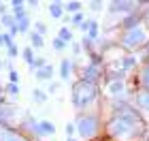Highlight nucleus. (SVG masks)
<instances>
[{
	"mask_svg": "<svg viewBox=\"0 0 149 141\" xmlns=\"http://www.w3.org/2000/svg\"><path fill=\"white\" fill-rule=\"evenodd\" d=\"M111 105H113V116L104 122L107 137H111L115 141H132L143 135L145 126H143V118L136 111V107L128 105L121 98L111 100Z\"/></svg>",
	"mask_w": 149,
	"mask_h": 141,
	"instance_id": "1",
	"label": "nucleus"
},
{
	"mask_svg": "<svg viewBox=\"0 0 149 141\" xmlns=\"http://www.w3.org/2000/svg\"><path fill=\"white\" fill-rule=\"evenodd\" d=\"M98 86L96 83H90V81H83V79H77L70 88V103L72 107L79 111H90V107L98 100Z\"/></svg>",
	"mask_w": 149,
	"mask_h": 141,
	"instance_id": "2",
	"label": "nucleus"
},
{
	"mask_svg": "<svg viewBox=\"0 0 149 141\" xmlns=\"http://www.w3.org/2000/svg\"><path fill=\"white\" fill-rule=\"evenodd\" d=\"M149 43V28L141 22L130 28H121L119 36H117V45L124 47L126 51H136V49H145V45Z\"/></svg>",
	"mask_w": 149,
	"mask_h": 141,
	"instance_id": "3",
	"label": "nucleus"
},
{
	"mask_svg": "<svg viewBox=\"0 0 149 141\" xmlns=\"http://www.w3.org/2000/svg\"><path fill=\"white\" fill-rule=\"evenodd\" d=\"M74 128H77V135L83 141H92L98 137L102 122H100V116L96 111H79L77 118H74Z\"/></svg>",
	"mask_w": 149,
	"mask_h": 141,
	"instance_id": "4",
	"label": "nucleus"
},
{
	"mask_svg": "<svg viewBox=\"0 0 149 141\" xmlns=\"http://www.w3.org/2000/svg\"><path fill=\"white\" fill-rule=\"evenodd\" d=\"M104 73H107L104 64H102V62H98V60H90V62H87L85 66L77 69L79 79H83V81H90V83H96V86H98L100 79L104 77Z\"/></svg>",
	"mask_w": 149,
	"mask_h": 141,
	"instance_id": "5",
	"label": "nucleus"
},
{
	"mask_svg": "<svg viewBox=\"0 0 149 141\" xmlns=\"http://www.w3.org/2000/svg\"><path fill=\"white\" fill-rule=\"evenodd\" d=\"M0 141H34L30 135H26L17 126H4L0 124Z\"/></svg>",
	"mask_w": 149,
	"mask_h": 141,
	"instance_id": "6",
	"label": "nucleus"
},
{
	"mask_svg": "<svg viewBox=\"0 0 149 141\" xmlns=\"http://www.w3.org/2000/svg\"><path fill=\"white\" fill-rule=\"evenodd\" d=\"M107 6H109L111 13H119V15L128 17V15H132V13H136V9H139L141 4H139V2H128V0H124V2H119V0H113V2H109Z\"/></svg>",
	"mask_w": 149,
	"mask_h": 141,
	"instance_id": "7",
	"label": "nucleus"
},
{
	"mask_svg": "<svg viewBox=\"0 0 149 141\" xmlns=\"http://www.w3.org/2000/svg\"><path fill=\"white\" fill-rule=\"evenodd\" d=\"M134 107H136V111L141 113V118L143 120H149V92L147 90H136L134 94Z\"/></svg>",
	"mask_w": 149,
	"mask_h": 141,
	"instance_id": "8",
	"label": "nucleus"
},
{
	"mask_svg": "<svg viewBox=\"0 0 149 141\" xmlns=\"http://www.w3.org/2000/svg\"><path fill=\"white\" fill-rule=\"evenodd\" d=\"M126 92V83L124 79H113V81H107V94L115 100V98H121Z\"/></svg>",
	"mask_w": 149,
	"mask_h": 141,
	"instance_id": "9",
	"label": "nucleus"
},
{
	"mask_svg": "<svg viewBox=\"0 0 149 141\" xmlns=\"http://www.w3.org/2000/svg\"><path fill=\"white\" fill-rule=\"evenodd\" d=\"M74 69H77L74 60L64 58L62 62H60V79H62L64 83H68V81H70V75H72V71H74Z\"/></svg>",
	"mask_w": 149,
	"mask_h": 141,
	"instance_id": "10",
	"label": "nucleus"
},
{
	"mask_svg": "<svg viewBox=\"0 0 149 141\" xmlns=\"http://www.w3.org/2000/svg\"><path fill=\"white\" fill-rule=\"evenodd\" d=\"M51 135H56V124L49 122V120H38L36 122V139L51 137Z\"/></svg>",
	"mask_w": 149,
	"mask_h": 141,
	"instance_id": "11",
	"label": "nucleus"
},
{
	"mask_svg": "<svg viewBox=\"0 0 149 141\" xmlns=\"http://www.w3.org/2000/svg\"><path fill=\"white\" fill-rule=\"evenodd\" d=\"M139 86H141V90L149 92V60L141 66V71H139Z\"/></svg>",
	"mask_w": 149,
	"mask_h": 141,
	"instance_id": "12",
	"label": "nucleus"
},
{
	"mask_svg": "<svg viewBox=\"0 0 149 141\" xmlns=\"http://www.w3.org/2000/svg\"><path fill=\"white\" fill-rule=\"evenodd\" d=\"M30 26H34V24L30 22V15H24V17L17 19V30H19V34H30Z\"/></svg>",
	"mask_w": 149,
	"mask_h": 141,
	"instance_id": "13",
	"label": "nucleus"
},
{
	"mask_svg": "<svg viewBox=\"0 0 149 141\" xmlns=\"http://www.w3.org/2000/svg\"><path fill=\"white\" fill-rule=\"evenodd\" d=\"M49 15L53 17V19H60L64 15V2H49Z\"/></svg>",
	"mask_w": 149,
	"mask_h": 141,
	"instance_id": "14",
	"label": "nucleus"
},
{
	"mask_svg": "<svg viewBox=\"0 0 149 141\" xmlns=\"http://www.w3.org/2000/svg\"><path fill=\"white\" fill-rule=\"evenodd\" d=\"M51 77H53V66L51 64H45L43 69L36 71V79H40V81H49Z\"/></svg>",
	"mask_w": 149,
	"mask_h": 141,
	"instance_id": "15",
	"label": "nucleus"
},
{
	"mask_svg": "<svg viewBox=\"0 0 149 141\" xmlns=\"http://www.w3.org/2000/svg\"><path fill=\"white\" fill-rule=\"evenodd\" d=\"M81 9H83V2H79V0H70V2H64V11L68 13V15L81 13Z\"/></svg>",
	"mask_w": 149,
	"mask_h": 141,
	"instance_id": "16",
	"label": "nucleus"
},
{
	"mask_svg": "<svg viewBox=\"0 0 149 141\" xmlns=\"http://www.w3.org/2000/svg\"><path fill=\"white\" fill-rule=\"evenodd\" d=\"M28 36H30V47H32V49H40V47H45V39L40 34H36L34 30H30Z\"/></svg>",
	"mask_w": 149,
	"mask_h": 141,
	"instance_id": "17",
	"label": "nucleus"
},
{
	"mask_svg": "<svg viewBox=\"0 0 149 141\" xmlns=\"http://www.w3.org/2000/svg\"><path fill=\"white\" fill-rule=\"evenodd\" d=\"M58 39H62L64 43H72V28H68V26H62L58 32Z\"/></svg>",
	"mask_w": 149,
	"mask_h": 141,
	"instance_id": "18",
	"label": "nucleus"
},
{
	"mask_svg": "<svg viewBox=\"0 0 149 141\" xmlns=\"http://www.w3.org/2000/svg\"><path fill=\"white\" fill-rule=\"evenodd\" d=\"M32 100H34L36 105H43L47 100V92L45 90H34V92H32Z\"/></svg>",
	"mask_w": 149,
	"mask_h": 141,
	"instance_id": "19",
	"label": "nucleus"
},
{
	"mask_svg": "<svg viewBox=\"0 0 149 141\" xmlns=\"http://www.w3.org/2000/svg\"><path fill=\"white\" fill-rule=\"evenodd\" d=\"M85 24V15L83 13H74V15H70V26H83Z\"/></svg>",
	"mask_w": 149,
	"mask_h": 141,
	"instance_id": "20",
	"label": "nucleus"
},
{
	"mask_svg": "<svg viewBox=\"0 0 149 141\" xmlns=\"http://www.w3.org/2000/svg\"><path fill=\"white\" fill-rule=\"evenodd\" d=\"M19 90H22V88H19V83H6L4 86V94H9V96H17Z\"/></svg>",
	"mask_w": 149,
	"mask_h": 141,
	"instance_id": "21",
	"label": "nucleus"
},
{
	"mask_svg": "<svg viewBox=\"0 0 149 141\" xmlns=\"http://www.w3.org/2000/svg\"><path fill=\"white\" fill-rule=\"evenodd\" d=\"M22 56H24V60H26L28 64L34 62V49H32V47H24V49H22Z\"/></svg>",
	"mask_w": 149,
	"mask_h": 141,
	"instance_id": "22",
	"label": "nucleus"
},
{
	"mask_svg": "<svg viewBox=\"0 0 149 141\" xmlns=\"http://www.w3.org/2000/svg\"><path fill=\"white\" fill-rule=\"evenodd\" d=\"M34 32H36V34H40V36H45V32H47L45 22H36V24H34Z\"/></svg>",
	"mask_w": 149,
	"mask_h": 141,
	"instance_id": "23",
	"label": "nucleus"
},
{
	"mask_svg": "<svg viewBox=\"0 0 149 141\" xmlns=\"http://www.w3.org/2000/svg\"><path fill=\"white\" fill-rule=\"evenodd\" d=\"M53 49H56V51H64L66 49V43L62 41V39L56 36V39H53Z\"/></svg>",
	"mask_w": 149,
	"mask_h": 141,
	"instance_id": "24",
	"label": "nucleus"
},
{
	"mask_svg": "<svg viewBox=\"0 0 149 141\" xmlns=\"http://www.w3.org/2000/svg\"><path fill=\"white\" fill-rule=\"evenodd\" d=\"M2 45H4V47H11V45H15V43H13V36L9 34V32H2Z\"/></svg>",
	"mask_w": 149,
	"mask_h": 141,
	"instance_id": "25",
	"label": "nucleus"
},
{
	"mask_svg": "<svg viewBox=\"0 0 149 141\" xmlns=\"http://www.w3.org/2000/svg\"><path fill=\"white\" fill-rule=\"evenodd\" d=\"M6 53H9V58H17V56H19V47H17V45L6 47Z\"/></svg>",
	"mask_w": 149,
	"mask_h": 141,
	"instance_id": "26",
	"label": "nucleus"
},
{
	"mask_svg": "<svg viewBox=\"0 0 149 141\" xmlns=\"http://www.w3.org/2000/svg\"><path fill=\"white\" fill-rule=\"evenodd\" d=\"M74 133H77V128H74V122H68V124H66V137L72 139Z\"/></svg>",
	"mask_w": 149,
	"mask_h": 141,
	"instance_id": "27",
	"label": "nucleus"
},
{
	"mask_svg": "<svg viewBox=\"0 0 149 141\" xmlns=\"http://www.w3.org/2000/svg\"><path fill=\"white\" fill-rule=\"evenodd\" d=\"M19 81V73L13 69V71H9V83H17Z\"/></svg>",
	"mask_w": 149,
	"mask_h": 141,
	"instance_id": "28",
	"label": "nucleus"
},
{
	"mask_svg": "<svg viewBox=\"0 0 149 141\" xmlns=\"http://www.w3.org/2000/svg\"><path fill=\"white\" fill-rule=\"evenodd\" d=\"M58 90H60V81H51V83H49V88H47V92H49V94L58 92Z\"/></svg>",
	"mask_w": 149,
	"mask_h": 141,
	"instance_id": "29",
	"label": "nucleus"
},
{
	"mask_svg": "<svg viewBox=\"0 0 149 141\" xmlns=\"http://www.w3.org/2000/svg\"><path fill=\"white\" fill-rule=\"evenodd\" d=\"M87 6H92V11H100L104 6V2H87Z\"/></svg>",
	"mask_w": 149,
	"mask_h": 141,
	"instance_id": "30",
	"label": "nucleus"
},
{
	"mask_svg": "<svg viewBox=\"0 0 149 141\" xmlns=\"http://www.w3.org/2000/svg\"><path fill=\"white\" fill-rule=\"evenodd\" d=\"M70 49H72V53H74V56H79V53H81V45L72 41V43H70Z\"/></svg>",
	"mask_w": 149,
	"mask_h": 141,
	"instance_id": "31",
	"label": "nucleus"
},
{
	"mask_svg": "<svg viewBox=\"0 0 149 141\" xmlns=\"http://www.w3.org/2000/svg\"><path fill=\"white\" fill-rule=\"evenodd\" d=\"M143 24H145L147 28H149V4H147V9L143 11Z\"/></svg>",
	"mask_w": 149,
	"mask_h": 141,
	"instance_id": "32",
	"label": "nucleus"
},
{
	"mask_svg": "<svg viewBox=\"0 0 149 141\" xmlns=\"http://www.w3.org/2000/svg\"><path fill=\"white\" fill-rule=\"evenodd\" d=\"M4 13H9V11H6V4L0 2V15H4Z\"/></svg>",
	"mask_w": 149,
	"mask_h": 141,
	"instance_id": "33",
	"label": "nucleus"
},
{
	"mask_svg": "<svg viewBox=\"0 0 149 141\" xmlns=\"http://www.w3.org/2000/svg\"><path fill=\"white\" fill-rule=\"evenodd\" d=\"M145 56H147V58H149V43H147V45H145Z\"/></svg>",
	"mask_w": 149,
	"mask_h": 141,
	"instance_id": "34",
	"label": "nucleus"
},
{
	"mask_svg": "<svg viewBox=\"0 0 149 141\" xmlns=\"http://www.w3.org/2000/svg\"><path fill=\"white\" fill-rule=\"evenodd\" d=\"M0 47H4V45H2V32H0Z\"/></svg>",
	"mask_w": 149,
	"mask_h": 141,
	"instance_id": "35",
	"label": "nucleus"
},
{
	"mask_svg": "<svg viewBox=\"0 0 149 141\" xmlns=\"http://www.w3.org/2000/svg\"><path fill=\"white\" fill-rule=\"evenodd\" d=\"M0 69H2V62H0Z\"/></svg>",
	"mask_w": 149,
	"mask_h": 141,
	"instance_id": "36",
	"label": "nucleus"
},
{
	"mask_svg": "<svg viewBox=\"0 0 149 141\" xmlns=\"http://www.w3.org/2000/svg\"><path fill=\"white\" fill-rule=\"evenodd\" d=\"M68 141H74V139H68Z\"/></svg>",
	"mask_w": 149,
	"mask_h": 141,
	"instance_id": "37",
	"label": "nucleus"
}]
</instances>
